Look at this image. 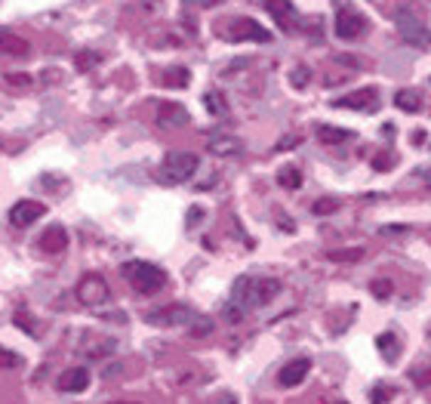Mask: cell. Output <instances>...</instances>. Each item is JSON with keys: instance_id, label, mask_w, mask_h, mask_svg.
I'll return each instance as SVG.
<instances>
[{"instance_id": "cell-9", "label": "cell", "mask_w": 431, "mask_h": 404, "mask_svg": "<svg viewBox=\"0 0 431 404\" xmlns=\"http://www.w3.org/2000/svg\"><path fill=\"white\" fill-rule=\"evenodd\" d=\"M379 105V90L376 87H363V90H354L348 96H339L333 99V108H354V111H373Z\"/></svg>"}, {"instance_id": "cell-16", "label": "cell", "mask_w": 431, "mask_h": 404, "mask_svg": "<svg viewBox=\"0 0 431 404\" xmlns=\"http://www.w3.org/2000/svg\"><path fill=\"white\" fill-rule=\"evenodd\" d=\"M55 386H59V392L78 395V392H83L90 386V373H87V368H68V371H62V377Z\"/></svg>"}, {"instance_id": "cell-1", "label": "cell", "mask_w": 431, "mask_h": 404, "mask_svg": "<svg viewBox=\"0 0 431 404\" xmlns=\"http://www.w3.org/2000/svg\"><path fill=\"white\" fill-rule=\"evenodd\" d=\"M277 294H280V281L243 275V278L234 281V287H231V306H240L243 312H250V309L268 306Z\"/></svg>"}, {"instance_id": "cell-10", "label": "cell", "mask_w": 431, "mask_h": 404, "mask_svg": "<svg viewBox=\"0 0 431 404\" xmlns=\"http://www.w3.org/2000/svg\"><path fill=\"white\" fill-rule=\"evenodd\" d=\"M43 213H46V207L41 201H16L9 207V222H13L16 229H28V225H34Z\"/></svg>"}, {"instance_id": "cell-15", "label": "cell", "mask_w": 431, "mask_h": 404, "mask_svg": "<svg viewBox=\"0 0 431 404\" xmlns=\"http://www.w3.org/2000/svg\"><path fill=\"white\" fill-rule=\"evenodd\" d=\"M207 148H210V155H216V157H234V155L243 152V143H240L238 136L216 133V136L207 139Z\"/></svg>"}, {"instance_id": "cell-34", "label": "cell", "mask_w": 431, "mask_h": 404, "mask_svg": "<svg viewBox=\"0 0 431 404\" xmlns=\"http://www.w3.org/2000/svg\"><path fill=\"white\" fill-rule=\"evenodd\" d=\"M201 216H203V210H201V207H194V210L188 213V225H194V222H201Z\"/></svg>"}, {"instance_id": "cell-22", "label": "cell", "mask_w": 431, "mask_h": 404, "mask_svg": "<svg viewBox=\"0 0 431 404\" xmlns=\"http://www.w3.org/2000/svg\"><path fill=\"white\" fill-rule=\"evenodd\" d=\"M330 262H361L363 259V247H336L326 253Z\"/></svg>"}, {"instance_id": "cell-20", "label": "cell", "mask_w": 431, "mask_h": 404, "mask_svg": "<svg viewBox=\"0 0 431 404\" xmlns=\"http://www.w3.org/2000/svg\"><path fill=\"white\" fill-rule=\"evenodd\" d=\"M317 139H321V143H326V145H339V143H348L351 139V133L348 130H342V127H321L317 130Z\"/></svg>"}, {"instance_id": "cell-29", "label": "cell", "mask_w": 431, "mask_h": 404, "mask_svg": "<svg viewBox=\"0 0 431 404\" xmlns=\"http://www.w3.org/2000/svg\"><path fill=\"white\" fill-rule=\"evenodd\" d=\"M18 364H22V358H18L16 352H9V349H4V346H0V368H6V371H16Z\"/></svg>"}, {"instance_id": "cell-21", "label": "cell", "mask_w": 431, "mask_h": 404, "mask_svg": "<svg viewBox=\"0 0 431 404\" xmlns=\"http://www.w3.org/2000/svg\"><path fill=\"white\" fill-rule=\"evenodd\" d=\"M188 81H191V74H188V68H166L164 71V83L166 87H173V90H182V87H188Z\"/></svg>"}, {"instance_id": "cell-2", "label": "cell", "mask_w": 431, "mask_h": 404, "mask_svg": "<svg viewBox=\"0 0 431 404\" xmlns=\"http://www.w3.org/2000/svg\"><path fill=\"white\" fill-rule=\"evenodd\" d=\"M120 275L127 278V284L142 296H154L161 294L164 284H166V271L154 262H145V259H129L120 266Z\"/></svg>"}, {"instance_id": "cell-5", "label": "cell", "mask_w": 431, "mask_h": 404, "mask_svg": "<svg viewBox=\"0 0 431 404\" xmlns=\"http://www.w3.org/2000/svg\"><path fill=\"white\" fill-rule=\"evenodd\" d=\"M198 312L182 303H170L164 309H154V312H145V321L154 327H191Z\"/></svg>"}, {"instance_id": "cell-33", "label": "cell", "mask_w": 431, "mask_h": 404, "mask_svg": "<svg viewBox=\"0 0 431 404\" xmlns=\"http://www.w3.org/2000/svg\"><path fill=\"white\" fill-rule=\"evenodd\" d=\"M16 321L22 324V327H28V333H34V336H37V331H34V321H28L25 312H18V315H16Z\"/></svg>"}, {"instance_id": "cell-7", "label": "cell", "mask_w": 431, "mask_h": 404, "mask_svg": "<svg viewBox=\"0 0 431 404\" xmlns=\"http://www.w3.org/2000/svg\"><path fill=\"white\" fill-rule=\"evenodd\" d=\"M228 41H252V43H268L271 41V34H268V28H262L256 19H247V16H240V19H234V22L228 25Z\"/></svg>"}, {"instance_id": "cell-38", "label": "cell", "mask_w": 431, "mask_h": 404, "mask_svg": "<svg viewBox=\"0 0 431 404\" xmlns=\"http://www.w3.org/2000/svg\"><path fill=\"white\" fill-rule=\"evenodd\" d=\"M428 336H431V333H428Z\"/></svg>"}, {"instance_id": "cell-24", "label": "cell", "mask_w": 431, "mask_h": 404, "mask_svg": "<svg viewBox=\"0 0 431 404\" xmlns=\"http://www.w3.org/2000/svg\"><path fill=\"white\" fill-rule=\"evenodd\" d=\"M277 182L284 185V189H299V185H302V173H299V167L287 164L277 170Z\"/></svg>"}, {"instance_id": "cell-8", "label": "cell", "mask_w": 431, "mask_h": 404, "mask_svg": "<svg viewBox=\"0 0 431 404\" xmlns=\"http://www.w3.org/2000/svg\"><path fill=\"white\" fill-rule=\"evenodd\" d=\"M363 31H367V19H363L358 9L342 6L339 13H336V34H339L342 41H354V37H361Z\"/></svg>"}, {"instance_id": "cell-14", "label": "cell", "mask_w": 431, "mask_h": 404, "mask_svg": "<svg viewBox=\"0 0 431 404\" xmlns=\"http://www.w3.org/2000/svg\"><path fill=\"white\" fill-rule=\"evenodd\" d=\"M28 53H31V43H28L25 37H18L13 31H6V28H0V56H9V59H25Z\"/></svg>"}, {"instance_id": "cell-17", "label": "cell", "mask_w": 431, "mask_h": 404, "mask_svg": "<svg viewBox=\"0 0 431 404\" xmlns=\"http://www.w3.org/2000/svg\"><path fill=\"white\" fill-rule=\"evenodd\" d=\"M37 244H41L43 253H53V257H55V253H62L65 247H68V232H65L62 225H50V229L41 234V241H37Z\"/></svg>"}, {"instance_id": "cell-3", "label": "cell", "mask_w": 431, "mask_h": 404, "mask_svg": "<svg viewBox=\"0 0 431 404\" xmlns=\"http://www.w3.org/2000/svg\"><path fill=\"white\" fill-rule=\"evenodd\" d=\"M201 167V157L194 152H170L164 157V164L157 167V182L164 185H179V182H188Z\"/></svg>"}, {"instance_id": "cell-11", "label": "cell", "mask_w": 431, "mask_h": 404, "mask_svg": "<svg viewBox=\"0 0 431 404\" xmlns=\"http://www.w3.org/2000/svg\"><path fill=\"white\" fill-rule=\"evenodd\" d=\"M308 371H312V358H293V361H287L284 368L277 371V386H284V389H293L299 386L305 377H308Z\"/></svg>"}, {"instance_id": "cell-6", "label": "cell", "mask_w": 431, "mask_h": 404, "mask_svg": "<svg viewBox=\"0 0 431 404\" xmlns=\"http://www.w3.org/2000/svg\"><path fill=\"white\" fill-rule=\"evenodd\" d=\"M78 299L83 306H90V309H99V306H105L108 299H111V287H108V281L99 275V271H87L80 281H78Z\"/></svg>"}, {"instance_id": "cell-31", "label": "cell", "mask_w": 431, "mask_h": 404, "mask_svg": "<svg viewBox=\"0 0 431 404\" xmlns=\"http://www.w3.org/2000/svg\"><path fill=\"white\" fill-rule=\"evenodd\" d=\"M308 78H312V71H308L305 65H299V68L293 71V87H296V90H302L305 83H308Z\"/></svg>"}, {"instance_id": "cell-30", "label": "cell", "mask_w": 431, "mask_h": 404, "mask_svg": "<svg viewBox=\"0 0 431 404\" xmlns=\"http://www.w3.org/2000/svg\"><path fill=\"white\" fill-rule=\"evenodd\" d=\"M388 398H395V389H391V386L370 389V401H373V404H382V401H388Z\"/></svg>"}, {"instance_id": "cell-27", "label": "cell", "mask_w": 431, "mask_h": 404, "mask_svg": "<svg viewBox=\"0 0 431 404\" xmlns=\"http://www.w3.org/2000/svg\"><path fill=\"white\" fill-rule=\"evenodd\" d=\"M339 210V201L336 198H321V201H314V216H330Z\"/></svg>"}, {"instance_id": "cell-35", "label": "cell", "mask_w": 431, "mask_h": 404, "mask_svg": "<svg viewBox=\"0 0 431 404\" xmlns=\"http://www.w3.org/2000/svg\"><path fill=\"white\" fill-rule=\"evenodd\" d=\"M210 404H238V398H234V395H219V398H213Z\"/></svg>"}, {"instance_id": "cell-36", "label": "cell", "mask_w": 431, "mask_h": 404, "mask_svg": "<svg viewBox=\"0 0 431 404\" xmlns=\"http://www.w3.org/2000/svg\"><path fill=\"white\" fill-rule=\"evenodd\" d=\"M194 4H201V6H216L219 0H194Z\"/></svg>"}, {"instance_id": "cell-32", "label": "cell", "mask_w": 431, "mask_h": 404, "mask_svg": "<svg viewBox=\"0 0 431 404\" xmlns=\"http://www.w3.org/2000/svg\"><path fill=\"white\" fill-rule=\"evenodd\" d=\"M6 81L16 83V87H28V83H31V78H28V74H6Z\"/></svg>"}, {"instance_id": "cell-28", "label": "cell", "mask_w": 431, "mask_h": 404, "mask_svg": "<svg viewBox=\"0 0 431 404\" xmlns=\"http://www.w3.org/2000/svg\"><path fill=\"white\" fill-rule=\"evenodd\" d=\"M213 333V321H210V318H194V324H191V336H198V340H201V336H210Z\"/></svg>"}, {"instance_id": "cell-23", "label": "cell", "mask_w": 431, "mask_h": 404, "mask_svg": "<svg viewBox=\"0 0 431 404\" xmlns=\"http://www.w3.org/2000/svg\"><path fill=\"white\" fill-rule=\"evenodd\" d=\"M203 105H207V111H210V115L222 118L225 111H228V99H225V96H222L219 90H210L207 96H203Z\"/></svg>"}, {"instance_id": "cell-4", "label": "cell", "mask_w": 431, "mask_h": 404, "mask_svg": "<svg viewBox=\"0 0 431 404\" xmlns=\"http://www.w3.org/2000/svg\"><path fill=\"white\" fill-rule=\"evenodd\" d=\"M395 25H398V31H400V37H404L407 43L419 46V50L431 46V31H428V25H425L416 13H410V9H398V13H395Z\"/></svg>"}, {"instance_id": "cell-13", "label": "cell", "mask_w": 431, "mask_h": 404, "mask_svg": "<svg viewBox=\"0 0 431 404\" xmlns=\"http://www.w3.org/2000/svg\"><path fill=\"white\" fill-rule=\"evenodd\" d=\"M157 124L164 130H176V127H185L188 124V111L179 102H164L161 108H157Z\"/></svg>"}, {"instance_id": "cell-25", "label": "cell", "mask_w": 431, "mask_h": 404, "mask_svg": "<svg viewBox=\"0 0 431 404\" xmlns=\"http://www.w3.org/2000/svg\"><path fill=\"white\" fill-rule=\"evenodd\" d=\"M96 65H99V53H92V50H80L78 56H74V68H78L80 74L92 71Z\"/></svg>"}, {"instance_id": "cell-37", "label": "cell", "mask_w": 431, "mask_h": 404, "mask_svg": "<svg viewBox=\"0 0 431 404\" xmlns=\"http://www.w3.org/2000/svg\"><path fill=\"white\" fill-rule=\"evenodd\" d=\"M115 404H136V401H115Z\"/></svg>"}, {"instance_id": "cell-26", "label": "cell", "mask_w": 431, "mask_h": 404, "mask_svg": "<svg viewBox=\"0 0 431 404\" xmlns=\"http://www.w3.org/2000/svg\"><path fill=\"white\" fill-rule=\"evenodd\" d=\"M391 290H395V287H391V281H388V278H376V281H370V294L376 296V299H388V296H391Z\"/></svg>"}, {"instance_id": "cell-18", "label": "cell", "mask_w": 431, "mask_h": 404, "mask_svg": "<svg viewBox=\"0 0 431 404\" xmlns=\"http://www.w3.org/2000/svg\"><path fill=\"white\" fill-rule=\"evenodd\" d=\"M395 105L400 111H407V115H416V111H422L425 99H422V93H419V90H398L395 93Z\"/></svg>"}, {"instance_id": "cell-19", "label": "cell", "mask_w": 431, "mask_h": 404, "mask_svg": "<svg viewBox=\"0 0 431 404\" xmlns=\"http://www.w3.org/2000/svg\"><path fill=\"white\" fill-rule=\"evenodd\" d=\"M376 346H379V352L385 355V361H388V364H395V361H398V355H400V343H398V336L391 333V331L379 333V336H376Z\"/></svg>"}, {"instance_id": "cell-12", "label": "cell", "mask_w": 431, "mask_h": 404, "mask_svg": "<svg viewBox=\"0 0 431 404\" xmlns=\"http://www.w3.org/2000/svg\"><path fill=\"white\" fill-rule=\"evenodd\" d=\"M265 9L275 16L277 28H284V31L299 28V13H296V6L289 4V0H265Z\"/></svg>"}]
</instances>
